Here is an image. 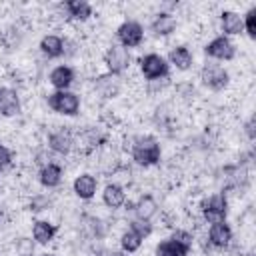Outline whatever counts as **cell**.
Returning <instances> with one entry per match:
<instances>
[{"label": "cell", "instance_id": "obj_1", "mask_svg": "<svg viewBox=\"0 0 256 256\" xmlns=\"http://www.w3.org/2000/svg\"><path fill=\"white\" fill-rule=\"evenodd\" d=\"M130 154H132V160L140 166H154L160 162V156H162V150H160V144L154 136H138L134 142H132V148H130Z\"/></svg>", "mask_w": 256, "mask_h": 256}, {"label": "cell", "instance_id": "obj_2", "mask_svg": "<svg viewBox=\"0 0 256 256\" xmlns=\"http://www.w3.org/2000/svg\"><path fill=\"white\" fill-rule=\"evenodd\" d=\"M48 106L62 116H76L80 112V96L70 90H56L46 98Z\"/></svg>", "mask_w": 256, "mask_h": 256}, {"label": "cell", "instance_id": "obj_3", "mask_svg": "<svg viewBox=\"0 0 256 256\" xmlns=\"http://www.w3.org/2000/svg\"><path fill=\"white\" fill-rule=\"evenodd\" d=\"M200 212L204 216V220L208 224H216V222H226V214H228V200L222 192L212 194L208 198L202 200L200 204Z\"/></svg>", "mask_w": 256, "mask_h": 256}, {"label": "cell", "instance_id": "obj_4", "mask_svg": "<svg viewBox=\"0 0 256 256\" xmlns=\"http://www.w3.org/2000/svg\"><path fill=\"white\" fill-rule=\"evenodd\" d=\"M140 72L150 82L160 80V78H168V62L164 56H160L156 52L144 54L140 58Z\"/></svg>", "mask_w": 256, "mask_h": 256}, {"label": "cell", "instance_id": "obj_5", "mask_svg": "<svg viewBox=\"0 0 256 256\" xmlns=\"http://www.w3.org/2000/svg\"><path fill=\"white\" fill-rule=\"evenodd\" d=\"M116 38H118L120 46H124L126 50L128 48H136L144 40V28L136 20H126L116 28Z\"/></svg>", "mask_w": 256, "mask_h": 256}, {"label": "cell", "instance_id": "obj_6", "mask_svg": "<svg viewBox=\"0 0 256 256\" xmlns=\"http://www.w3.org/2000/svg\"><path fill=\"white\" fill-rule=\"evenodd\" d=\"M104 64H106L110 74L118 76L124 70H128V66H130V52L124 46H120V44H112L104 52Z\"/></svg>", "mask_w": 256, "mask_h": 256}, {"label": "cell", "instance_id": "obj_7", "mask_svg": "<svg viewBox=\"0 0 256 256\" xmlns=\"http://www.w3.org/2000/svg\"><path fill=\"white\" fill-rule=\"evenodd\" d=\"M204 54L210 56V58H214V60H226L228 62V60H232L236 56V44L228 36L220 34V36L212 38L204 46Z\"/></svg>", "mask_w": 256, "mask_h": 256}, {"label": "cell", "instance_id": "obj_8", "mask_svg": "<svg viewBox=\"0 0 256 256\" xmlns=\"http://www.w3.org/2000/svg\"><path fill=\"white\" fill-rule=\"evenodd\" d=\"M200 80H202L204 86H208L210 90L220 92V90H224V88L228 86L230 74H228L222 66H218V64H206V66L200 70Z\"/></svg>", "mask_w": 256, "mask_h": 256}, {"label": "cell", "instance_id": "obj_9", "mask_svg": "<svg viewBox=\"0 0 256 256\" xmlns=\"http://www.w3.org/2000/svg\"><path fill=\"white\" fill-rule=\"evenodd\" d=\"M94 88L102 98H116L120 94V90H122V82H120L118 76L106 72V74H100L94 80Z\"/></svg>", "mask_w": 256, "mask_h": 256}, {"label": "cell", "instance_id": "obj_10", "mask_svg": "<svg viewBox=\"0 0 256 256\" xmlns=\"http://www.w3.org/2000/svg\"><path fill=\"white\" fill-rule=\"evenodd\" d=\"M72 146H74V136L66 128H58L48 136V148L56 154H62V156L68 154L72 150Z\"/></svg>", "mask_w": 256, "mask_h": 256}, {"label": "cell", "instance_id": "obj_11", "mask_svg": "<svg viewBox=\"0 0 256 256\" xmlns=\"http://www.w3.org/2000/svg\"><path fill=\"white\" fill-rule=\"evenodd\" d=\"M72 188H74V194H76L80 200H90V198H94V194H96L98 180H96V176L84 172V174H80V176L74 178Z\"/></svg>", "mask_w": 256, "mask_h": 256}, {"label": "cell", "instance_id": "obj_12", "mask_svg": "<svg viewBox=\"0 0 256 256\" xmlns=\"http://www.w3.org/2000/svg\"><path fill=\"white\" fill-rule=\"evenodd\" d=\"M208 242H210L214 248L224 250V248L232 242V228H230L226 222L210 224V228H208Z\"/></svg>", "mask_w": 256, "mask_h": 256}, {"label": "cell", "instance_id": "obj_13", "mask_svg": "<svg viewBox=\"0 0 256 256\" xmlns=\"http://www.w3.org/2000/svg\"><path fill=\"white\" fill-rule=\"evenodd\" d=\"M20 112V96L14 88H0V114L2 116H16Z\"/></svg>", "mask_w": 256, "mask_h": 256}, {"label": "cell", "instance_id": "obj_14", "mask_svg": "<svg viewBox=\"0 0 256 256\" xmlns=\"http://www.w3.org/2000/svg\"><path fill=\"white\" fill-rule=\"evenodd\" d=\"M48 80L56 90H68L72 86V82H74V68L66 66V64H60V66L52 68Z\"/></svg>", "mask_w": 256, "mask_h": 256}, {"label": "cell", "instance_id": "obj_15", "mask_svg": "<svg viewBox=\"0 0 256 256\" xmlns=\"http://www.w3.org/2000/svg\"><path fill=\"white\" fill-rule=\"evenodd\" d=\"M38 180H40V184L44 188H56V186H60V182H62V166L60 164H54V162H48V164L40 166Z\"/></svg>", "mask_w": 256, "mask_h": 256}, {"label": "cell", "instance_id": "obj_16", "mask_svg": "<svg viewBox=\"0 0 256 256\" xmlns=\"http://www.w3.org/2000/svg\"><path fill=\"white\" fill-rule=\"evenodd\" d=\"M220 26H222V32L224 36H236L244 30V24H242V16L234 10H224L220 14Z\"/></svg>", "mask_w": 256, "mask_h": 256}, {"label": "cell", "instance_id": "obj_17", "mask_svg": "<svg viewBox=\"0 0 256 256\" xmlns=\"http://www.w3.org/2000/svg\"><path fill=\"white\" fill-rule=\"evenodd\" d=\"M150 30L154 36H170L176 30V18L170 12H160L150 24Z\"/></svg>", "mask_w": 256, "mask_h": 256}, {"label": "cell", "instance_id": "obj_18", "mask_svg": "<svg viewBox=\"0 0 256 256\" xmlns=\"http://www.w3.org/2000/svg\"><path fill=\"white\" fill-rule=\"evenodd\" d=\"M132 208H134L138 220L150 222V220L156 216V212H158V202H156L150 194H144V196H140V198L136 200V204H134Z\"/></svg>", "mask_w": 256, "mask_h": 256}, {"label": "cell", "instance_id": "obj_19", "mask_svg": "<svg viewBox=\"0 0 256 256\" xmlns=\"http://www.w3.org/2000/svg\"><path fill=\"white\" fill-rule=\"evenodd\" d=\"M102 202H104L108 208H112V210L120 208V206L126 202V192H124V188H122L120 184H116V182L106 184V188H104V192H102Z\"/></svg>", "mask_w": 256, "mask_h": 256}, {"label": "cell", "instance_id": "obj_20", "mask_svg": "<svg viewBox=\"0 0 256 256\" xmlns=\"http://www.w3.org/2000/svg\"><path fill=\"white\" fill-rule=\"evenodd\" d=\"M56 232H58L56 224H52V222H48V220H36V222L32 224V238H34L38 244H48V242H52L54 236H56Z\"/></svg>", "mask_w": 256, "mask_h": 256}, {"label": "cell", "instance_id": "obj_21", "mask_svg": "<svg viewBox=\"0 0 256 256\" xmlns=\"http://www.w3.org/2000/svg\"><path fill=\"white\" fill-rule=\"evenodd\" d=\"M62 8L66 10L68 18H72V20L84 22V20H88L92 16V6L86 0H68V2H64Z\"/></svg>", "mask_w": 256, "mask_h": 256}, {"label": "cell", "instance_id": "obj_22", "mask_svg": "<svg viewBox=\"0 0 256 256\" xmlns=\"http://www.w3.org/2000/svg\"><path fill=\"white\" fill-rule=\"evenodd\" d=\"M40 52L48 58H60L64 54V40L56 34H46L40 40Z\"/></svg>", "mask_w": 256, "mask_h": 256}, {"label": "cell", "instance_id": "obj_23", "mask_svg": "<svg viewBox=\"0 0 256 256\" xmlns=\"http://www.w3.org/2000/svg\"><path fill=\"white\" fill-rule=\"evenodd\" d=\"M168 62L172 66H176L178 70H188L192 66V62H194V56L186 46H174L170 50V54H168Z\"/></svg>", "mask_w": 256, "mask_h": 256}, {"label": "cell", "instance_id": "obj_24", "mask_svg": "<svg viewBox=\"0 0 256 256\" xmlns=\"http://www.w3.org/2000/svg\"><path fill=\"white\" fill-rule=\"evenodd\" d=\"M190 248L178 244L176 240L168 238V240H162L158 246H156V256H188Z\"/></svg>", "mask_w": 256, "mask_h": 256}, {"label": "cell", "instance_id": "obj_25", "mask_svg": "<svg viewBox=\"0 0 256 256\" xmlns=\"http://www.w3.org/2000/svg\"><path fill=\"white\" fill-rule=\"evenodd\" d=\"M140 246H142V238L134 230H130V228L120 236V248H122V252L134 254V252L140 250Z\"/></svg>", "mask_w": 256, "mask_h": 256}, {"label": "cell", "instance_id": "obj_26", "mask_svg": "<svg viewBox=\"0 0 256 256\" xmlns=\"http://www.w3.org/2000/svg\"><path fill=\"white\" fill-rule=\"evenodd\" d=\"M242 24H244L246 34L250 38H256V8H250L246 16H242Z\"/></svg>", "mask_w": 256, "mask_h": 256}, {"label": "cell", "instance_id": "obj_27", "mask_svg": "<svg viewBox=\"0 0 256 256\" xmlns=\"http://www.w3.org/2000/svg\"><path fill=\"white\" fill-rule=\"evenodd\" d=\"M130 230H134V232L144 240V238H148V236L152 234V224L146 222V220H138V218H136V220L130 222Z\"/></svg>", "mask_w": 256, "mask_h": 256}, {"label": "cell", "instance_id": "obj_28", "mask_svg": "<svg viewBox=\"0 0 256 256\" xmlns=\"http://www.w3.org/2000/svg\"><path fill=\"white\" fill-rule=\"evenodd\" d=\"M172 240H176L178 244H182V246H186V248H192V242H194V236H192V232H188V230H182V228H176L174 232H172V236H170Z\"/></svg>", "mask_w": 256, "mask_h": 256}, {"label": "cell", "instance_id": "obj_29", "mask_svg": "<svg viewBox=\"0 0 256 256\" xmlns=\"http://www.w3.org/2000/svg\"><path fill=\"white\" fill-rule=\"evenodd\" d=\"M16 254L18 256H32L34 254V242L30 238H18L16 240Z\"/></svg>", "mask_w": 256, "mask_h": 256}, {"label": "cell", "instance_id": "obj_30", "mask_svg": "<svg viewBox=\"0 0 256 256\" xmlns=\"http://www.w3.org/2000/svg\"><path fill=\"white\" fill-rule=\"evenodd\" d=\"M48 206H50V198H46V196H34L30 202V210H34V212L46 210Z\"/></svg>", "mask_w": 256, "mask_h": 256}, {"label": "cell", "instance_id": "obj_31", "mask_svg": "<svg viewBox=\"0 0 256 256\" xmlns=\"http://www.w3.org/2000/svg\"><path fill=\"white\" fill-rule=\"evenodd\" d=\"M10 162H12V152L4 144H0V170H4Z\"/></svg>", "mask_w": 256, "mask_h": 256}, {"label": "cell", "instance_id": "obj_32", "mask_svg": "<svg viewBox=\"0 0 256 256\" xmlns=\"http://www.w3.org/2000/svg\"><path fill=\"white\" fill-rule=\"evenodd\" d=\"M246 132H248V138L252 140V138H254V118L248 120V124H246Z\"/></svg>", "mask_w": 256, "mask_h": 256}, {"label": "cell", "instance_id": "obj_33", "mask_svg": "<svg viewBox=\"0 0 256 256\" xmlns=\"http://www.w3.org/2000/svg\"><path fill=\"white\" fill-rule=\"evenodd\" d=\"M108 256H128V254H126V252H122V250H120V252H110V254H108Z\"/></svg>", "mask_w": 256, "mask_h": 256}, {"label": "cell", "instance_id": "obj_34", "mask_svg": "<svg viewBox=\"0 0 256 256\" xmlns=\"http://www.w3.org/2000/svg\"><path fill=\"white\" fill-rule=\"evenodd\" d=\"M42 256H54V254H42Z\"/></svg>", "mask_w": 256, "mask_h": 256}, {"label": "cell", "instance_id": "obj_35", "mask_svg": "<svg viewBox=\"0 0 256 256\" xmlns=\"http://www.w3.org/2000/svg\"><path fill=\"white\" fill-rule=\"evenodd\" d=\"M0 220H2V212H0Z\"/></svg>", "mask_w": 256, "mask_h": 256}]
</instances>
